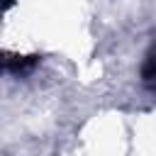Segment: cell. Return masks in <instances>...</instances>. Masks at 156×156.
<instances>
[{"mask_svg": "<svg viewBox=\"0 0 156 156\" xmlns=\"http://www.w3.org/2000/svg\"><path fill=\"white\" fill-rule=\"evenodd\" d=\"M12 2H15V0H0V5H2V10H7V7L12 5Z\"/></svg>", "mask_w": 156, "mask_h": 156, "instance_id": "1", "label": "cell"}]
</instances>
